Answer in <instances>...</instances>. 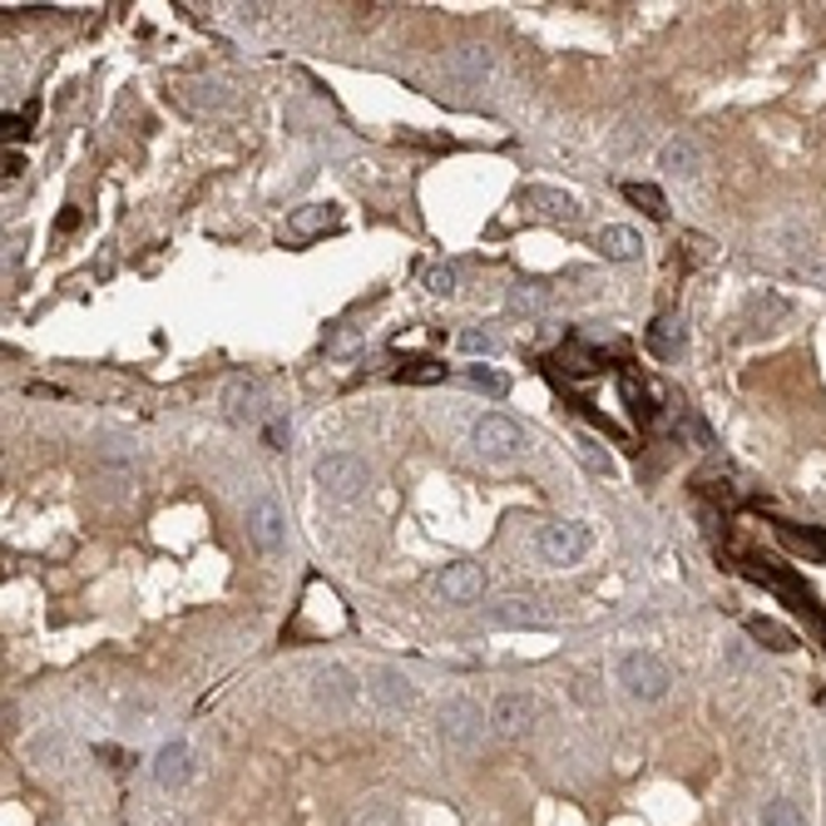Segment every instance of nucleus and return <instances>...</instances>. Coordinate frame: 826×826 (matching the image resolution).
Segmentation results:
<instances>
[{
	"label": "nucleus",
	"instance_id": "obj_28",
	"mask_svg": "<svg viewBox=\"0 0 826 826\" xmlns=\"http://www.w3.org/2000/svg\"><path fill=\"white\" fill-rule=\"evenodd\" d=\"M406 381H446V366H430V362H421V366H406Z\"/></svg>",
	"mask_w": 826,
	"mask_h": 826
},
{
	"label": "nucleus",
	"instance_id": "obj_25",
	"mask_svg": "<svg viewBox=\"0 0 826 826\" xmlns=\"http://www.w3.org/2000/svg\"><path fill=\"white\" fill-rule=\"evenodd\" d=\"M455 347H461L465 356H495L500 352V337L485 332V327H465V332L455 337Z\"/></svg>",
	"mask_w": 826,
	"mask_h": 826
},
{
	"label": "nucleus",
	"instance_id": "obj_7",
	"mask_svg": "<svg viewBox=\"0 0 826 826\" xmlns=\"http://www.w3.org/2000/svg\"><path fill=\"white\" fill-rule=\"evenodd\" d=\"M471 440L485 461H515V455L525 451V430H520V421H510V416H485Z\"/></svg>",
	"mask_w": 826,
	"mask_h": 826
},
{
	"label": "nucleus",
	"instance_id": "obj_5",
	"mask_svg": "<svg viewBox=\"0 0 826 826\" xmlns=\"http://www.w3.org/2000/svg\"><path fill=\"white\" fill-rule=\"evenodd\" d=\"M485 584H490V574H485L481 564H471V559H455V564L436 569L430 574V594L446 604H475L485 599Z\"/></svg>",
	"mask_w": 826,
	"mask_h": 826
},
{
	"label": "nucleus",
	"instance_id": "obj_3",
	"mask_svg": "<svg viewBox=\"0 0 826 826\" xmlns=\"http://www.w3.org/2000/svg\"><path fill=\"white\" fill-rule=\"evenodd\" d=\"M535 549H539V559H545V564L569 569V564H580V559L590 555V530L574 525V520H555V525H539Z\"/></svg>",
	"mask_w": 826,
	"mask_h": 826
},
{
	"label": "nucleus",
	"instance_id": "obj_14",
	"mask_svg": "<svg viewBox=\"0 0 826 826\" xmlns=\"http://www.w3.org/2000/svg\"><path fill=\"white\" fill-rule=\"evenodd\" d=\"M154 777H159V787H183L189 777H194V752H189V742H163L159 752H154Z\"/></svg>",
	"mask_w": 826,
	"mask_h": 826
},
{
	"label": "nucleus",
	"instance_id": "obj_20",
	"mask_svg": "<svg viewBox=\"0 0 826 826\" xmlns=\"http://www.w3.org/2000/svg\"><path fill=\"white\" fill-rule=\"evenodd\" d=\"M748 633L757 639L762 648H773V654H787V648H797V633L787 629V623H777V619H748Z\"/></svg>",
	"mask_w": 826,
	"mask_h": 826
},
{
	"label": "nucleus",
	"instance_id": "obj_27",
	"mask_svg": "<svg viewBox=\"0 0 826 826\" xmlns=\"http://www.w3.org/2000/svg\"><path fill=\"white\" fill-rule=\"evenodd\" d=\"M648 342H654V352H658V356H673V347H678L673 323H668V317H658V323H654V332H648Z\"/></svg>",
	"mask_w": 826,
	"mask_h": 826
},
{
	"label": "nucleus",
	"instance_id": "obj_4",
	"mask_svg": "<svg viewBox=\"0 0 826 826\" xmlns=\"http://www.w3.org/2000/svg\"><path fill=\"white\" fill-rule=\"evenodd\" d=\"M247 539L268 559L282 555V545H288V515H282L278 495H253L247 500Z\"/></svg>",
	"mask_w": 826,
	"mask_h": 826
},
{
	"label": "nucleus",
	"instance_id": "obj_6",
	"mask_svg": "<svg viewBox=\"0 0 826 826\" xmlns=\"http://www.w3.org/2000/svg\"><path fill=\"white\" fill-rule=\"evenodd\" d=\"M317 485H323L332 500H352V495H362L366 485V461L352 451H332L317 461Z\"/></svg>",
	"mask_w": 826,
	"mask_h": 826
},
{
	"label": "nucleus",
	"instance_id": "obj_18",
	"mask_svg": "<svg viewBox=\"0 0 826 826\" xmlns=\"http://www.w3.org/2000/svg\"><path fill=\"white\" fill-rule=\"evenodd\" d=\"M505 302H510V312H549L555 307V288L549 282H515L505 292Z\"/></svg>",
	"mask_w": 826,
	"mask_h": 826
},
{
	"label": "nucleus",
	"instance_id": "obj_1",
	"mask_svg": "<svg viewBox=\"0 0 826 826\" xmlns=\"http://www.w3.org/2000/svg\"><path fill=\"white\" fill-rule=\"evenodd\" d=\"M619 683H623V693L639 697V703H658V697L673 688V673L664 668V658H658V654L633 648V654L619 658Z\"/></svg>",
	"mask_w": 826,
	"mask_h": 826
},
{
	"label": "nucleus",
	"instance_id": "obj_21",
	"mask_svg": "<svg viewBox=\"0 0 826 826\" xmlns=\"http://www.w3.org/2000/svg\"><path fill=\"white\" fill-rule=\"evenodd\" d=\"M623 198H629L633 208H644L648 218H668V198H664V189H658V183L629 179V183H623Z\"/></svg>",
	"mask_w": 826,
	"mask_h": 826
},
{
	"label": "nucleus",
	"instance_id": "obj_24",
	"mask_svg": "<svg viewBox=\"0 0 826 826\" xmlns=\"http://www.w3.org/2000/svg\"><path fill=\"white\" fill-rule=\"evenodd\" d=\"M490 623H545V614H539L530 599H505L490 609Z\"/></svg>",
	"mask_w": 826,
	"mask_h": 826
},
{
	"label": "nucleus",
	"instance_id": "obj_19",
	"mask_svg": "<svg viewBox=\"0 0 826 826\" xmlns=\"http://www.w3.org/2000/svg\"><path fill=\"white\" fill-rule=\"evenodd\" d=\"M574 455H580V461L590 465L594 475H619V465H614L609 446H604L599 436H590V430H574Z\"/></svg>",
	"mask_w": 826,
	"mask_h": 826
},
{
	"label": "nucleus",
	"instance_id": "obj_9",
	"mask_svg": "<svg viewBox=\"0 0 826 826\" xmlns=\"http://www.w3.org/2000/svg\"><path fill=\"white\" fill-rule=\"evenodd\" d=\"M530 722H535V697L520 693V688H510V693H500L490 703V732L495 738H525Z\"/></svg>",
	"mask_w": 826,
	"mask_h": 826
},
{
	"label": "nucleus",
	"instance_id": "obj_13",
	"mask_svg": "<svg viewBox=\"0 0 826 826\" xmlns=\"http://www.w3.org/2000/svg\"><path fill=\"white\" fill-rule=\"evenodd\" d=\"M446 75H451L461 89H481L485 80H490V50H485V45H465V50H455L451 60H446Z\"/></svg>",
	"mask_w": 826,
	"mask_h": 826
},
{
	"label": "nucleus",
	"instance_id": "obj_11",
	"mask_svg": "<svg viewBox=\"0 0 826 826\" xmlns=\"http://www.w3.org/2000/svg\"><path fill=\"white\" fill-rule=\"evenodd\" d=\"M520 204L535 208V214H545L549 223H580V198L564 194V189H549V183H530L525 194H520Z\"/></svg>",
	"mask_w": 826,
	"mask_h": 826
},
{
	"label": "nucleus",
	"instance_id": "obj_16",
	"mask_svg": "<svg viewBox=\"0 0 826 826\" xmlns=\"http://www.w3.org/2000/svg\"><path fill=\"white\" fill-rule=\"evenodd\" d=\"M658 169H668L673 179H697V173H703V149H697L688 134H673V139L664 144V154H658Z\"/></svg>",
	"mask_w": 826,
	"mask_h": 826
},
{
	"label": "nucleus",
	"instance_id": "obj_2",
	"mask_svg": "<svg viewBox=\"0 0 826 826\" xmlns=\"http://www.w3.org/2000/svg\"><path fill=\"white\" fill-rule=\"evenodd\" d=\"M440 742L455 752H475L485 742V708L475 697H451L440 708Z\"/></svg>",
	"mask_w": 826,
	"mask_h": 826
},
{
	"label": "nucleus",
	"instance_id": "obj_17",
	"mask_svg": "<svg viewBox=\"0 0 826 826\" xmlns=\"http://www.w3.org/2000/svg\"><path fill=\"white\" fill-rule=\"evenodd\" d=\"M356 693H362V683H352V673L347 668H323L317 673V697L323 703H332V708H347V703H356Z\"/></svg>",
	"mask_w": 826,
	"mask_h": 826
},
{
	"label": "nucleus",
	"instance_id": "obj_30",
	"mask_svg": "<svg viewBox=\"0 0 826 826\" xmlns=\"http://www.w3.org/2000/svg\"><path fill=\"white\" fill-rule=\"evenodd\" d=\"M25 173V154H5V179H21Z\"/></svg>",
	"mask_w": 826,
	"mask_h": 826
},
{
	"label": "nucleus",
	"instance_id": "obj_22",
	"mask_svg": "<svg viewBox=\"0 0 826 826\" xmlns=\"http://www.w3.org/2000/svg\"><path fill=\"white\" fill-rule=\"evenodd\" d=\"M455 282H461L455 263H426V268H421V288H426L430 297H451Z\"/></svg>",
	"mask_w": 826,
	"mask_h": 826
},
{
	"label": "nucleus",
	"instance_id": "obj_15",
	"mask_svg": "<svg viewBox=\"0 0 826 826\" xmlns=\"http://www.w3.org/2000/svg\"><path fill=\"white\" fill-rule=\"evenodd\" d=\"M594 247H599L609 263H633V258H644V238L633 233V228L623 223H604L599 233H594Z\"/></svg>",
	"mask_w": 826,
	"mask_h": 826
},
{
	"label": "nucleus",
	"instance_id": "obj_26",
	"mask_svg": "<svg viewBox=\"0 0 826 826\" xmlns=\"http://www.w3.org/2000/svg\"><path fill=\"white\" fill-rule=\"evenodd\" d=\"M757 826H806V816L797 812V806L787 802V797H777V802H767V806H762Z\"/></svg>",
	"mask_w": 826,
	"mask_h": 826
},
{
	"label": "nucleus",
	"instance_id": "obj_8",
	"mask_svg": "<svg viewBox=\"0 0 826 826\" xmlns=\"http://www.w3.org/2000/svg\"><path fill=\"white\" fill-rule=\"evenodd\" d=\"M366 693H372V703L387 713V718H406V713L416 708V683H411L401 668H376Z\"/></svg>",
	"mask_w": 826,
	"mask_h": 826
},
{
	"label": "nucleus",
	"instance_id": "obj_29",
	"mask_svg": "<svg viewBox=\"0 0 826 826\" xmlns=\"http://www.w3.org/2000/svg\"><path fill=\"white\" fill-rule=\"evenodd\" d=\"M263 436H268L272 451H288V446H282V440H288V426H282V421H268V426H263Z\"/></svg>",
	"mask_w": 826,
	"mask_h": 826
},
{
	"label": "nucleus",
	"instance_id": "obj_23",
	"mask_svg": "<svg viewBox=\"0 0 826 826\" xmlns=\"http://www.w3.org/2000/svg\"><path fill=\"white\" fill-rule=\"evenodd\" d=\"M465 381H471L475 391H485V397H505V391H510V376L495 372V366H485V362L465 366Z\"/></svg>",
	"mask_w": 826,
	"mask_h": 826
},
{
	"label": "nucleus",
	"instance_id": "obj_12",
	"mask_svg": "<svg viewBox=\"0 0 826 826\" xmlns=\"http://www.w3.org/2000/svg\"><path fill=\"white\" fill-rule=\"evenodd\" d=\"M223 406L238 426H253V421H263V387L253 376H233L223 387Z\"/></svg>",
	"mask_w": 826,
	"mask_h": 826
},
{
	"label": "nucleus",
	"instance_id": "obj_10",
	"mask_svg": "<svg viewBox=\"0 0 826 826\" xmlns=\"http://www.w3.org/2000/svg\"><path fill=\"white\" fill-rule=\"evenodd\" d=\"M337 228V204H302L297 214H288V223H282V243H312V238H323Z\"/></svg>",
	"mask_w": 826,
	"mask_h": 826
}]
</instances>
